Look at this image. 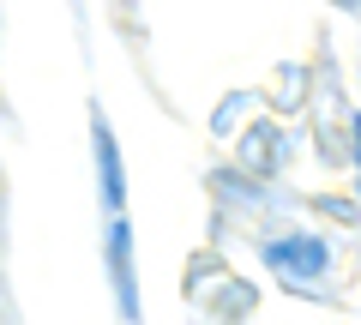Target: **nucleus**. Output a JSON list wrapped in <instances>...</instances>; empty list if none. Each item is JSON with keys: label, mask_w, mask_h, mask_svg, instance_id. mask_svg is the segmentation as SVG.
<instances>
[{"label": "nucleus", "mask_w": 361, "mask_h": 325, "mask_svg": "<svg viewBox=\"0 0 361 325\" xmlns=\"http://www.w3.org/2000/svg\"><path fill=\"white\" fill-rule=\"evenodd\" d=\"M265 259L283 277H295V283H313V277H325V265H331V247H325L319 235H283V241L265 247Z\"/></svg>", "instance_id": "1"}, {"label": "nucleus", "mask_w": 361, "mask_h": 325, "mask_svg": "<svg viewBox=\"0 0 361 325\" xmlns=\"http://www.w3.org/2000/svg\"><path fill=\"white\" fill-rule=\"evenodd\" d=\"M109 277H115L121 313L139 319V295H133V235H127V223H121V211H115V223H109Z\"/></svg>", "instance_id": "2"}, {"label": "nucleus", "mask_w": 361, "mask_h": 325, "mask_svg": "<svg viewBox=\"0 0 361 325\" xmlns=\"http://www.w3.org/2000/svg\"><path fill=\"white\" fill-rule=\"evenodd\" d=\"M97 169H103V205L121 211V199H127V175H121V151H115V133L97 121Z\"/></svg>", "instance_id": "3"}]
</instances>
